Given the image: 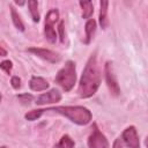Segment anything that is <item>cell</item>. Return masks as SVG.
<instances>
[{"mask_svg": "<svg viewBox=\"0 0 148 148\" xmlns=\"http://www.w3.org/2000/svg\"><path fill=\"white\" fill-rule=\"evenodd\" d=\"M51 112L61 114V116L66 117L67 119H69L72 123L80 125V126H84V125L89 124L92 119V114H91L90 110L84 106H81V105H75V106L64 105V106H52V108H46V109L31 110L28 113H25L24 118L27 120L34 121V120H37L38 118H40L44 113H51Z\"/></svg>", "mask_w": 148, "mask_h": 148, "instance_id": "6da1fadb", "label": "cell"}, {"mask_svg": "<svg viewBox=\"0 0 148 148\" xmlns=\"http://www.w3.org/2000/svg\"><path fill=\"white\" fill-rule=\"evenodd\" d=\"M101 81H102V72L98 65L97 53L94 52L89 57L83 68L82 75L80 77V82L77 87L79 96L81 98H89L92 95H95V92L99 88Z\"/></svg>", "mask_w": 148, "mask_h": 148, "instance_id": "7a4b0ae2", "label": "cell"}, {"mask_svg": "<svg viewBox=\"0 0 148 148\" xmlns=\"http://www.w3.org/2000/svg\"><path fill=\"white\" fill-rule=\"evenodd\" d=\"M56 83H58L65 91H69L73 89L76 83V66L72 60H67L65 65L58 71L56 79Z\"/></svg>", "mask_w": 148, "mask_h": 148, "instance_id": "3957f363", "label": "cell"}, {"mask_svg": "<svg viewBox=\"0 0 148 148\" xmlns=\"http://www.w3.org/2000/svg\"><path fill=\"white\" fill-rule=\"evenodd\" d=\"M59 20V12L57 8H52L47 12L45 16V25H44V36L46 40L51 44H54L57 40V34L54 30V24Z\"/></svg>", "mask_w": 148, "mask_h": 148, "instance_id": "277c9868", "label": "cell"}, {"mask_svg": "<svg viewBox=\"0 0 148 148\" xmlns=\"http://www.w3.org/2000/svg\"><path fill=\"white\" fill-rule=\"evenodd\" d=\"M88 147L89 148H110L106 136L99 131L96 124H94L91 127V132L88 138Z\"/></svg>", "mask_w": 148, "mask_h": 148, "instance_id": "5b68a950", "label": "cell"}, {"mask_svg": "<svg viewBox=\"0 0 148 148\" xmlns=\"http://www.w3.org/2000/svg\"><path fill=\"white\" fill-rule=\"evenodd\" d=\"M104 73H105V81H106V86L110 90V92L113 96H118L120 94V87L118 84L116 74L113 72V67H112V62L111 61H106L105 66H104Z\"/></svg>", "mask_w": 148, "mask_h": 148, "instance_id": "8992f818", "label": "cell"}, {"mask_svg": "<svg viewBox=\"0 0 148 148\" xmlns=\"http://www.w3.org/2000/svg\"><path fill=\"white\" fill-rule=\"evenodd\" d=\"M28 52L37 56L38 58L47 61V62H51V64H56V62H59L60 59H61V56L54 51H51L49 49H42V47H29L28 49Z\"/></svg>", "mask_w": 148, "mask_h": 148, "instance_id": "52a82bcc", "label": "cell"}, {"mask_svg": "<svg viewBox=\"0 0 148 148\" xmlns=\"http://www.w3.org/2000/svg\"><path fill=\"white\" fill-rule=\"evenodd\" d=\"M120 138L123 140V143L126 145L128 148H140V139L134 126L126 127Z\"/></svg>", "mask_w": 148, "mask_h": 148, "instance_id": "ba28073f", "label": "cell"}, {"mask_svg": "<svg viewBox=\"0 0 148 148\" xmlns=\"http://www.w3.org/2000/svg\"><path fill=\"white\" fill-rule=\"evenodd\" d=\"M60 101H61V92L58 89L53 88V89L37 96L35 103L37 105H45V104H54Z\"/></svg>", "mask_w": 148, "mask_h": 148, "instance_id": "9c48e42d", "label": "cell"}, {"mask_svg": "<svg viewBox=\"0 0 148 148\" xmlns=\"http://www.w3.org/2000/svg\"><path fill=\"white\" fill-rule=\"evenodd\" d=\"M29 87L32 91H44L49 88V82L42 76L34 75L29 81Z\"/></svg>", "mask_w": 148, "mask_h": 148, "instance_id": "30bf717a", "label": "cell"}, {"mask_svg": "<svg viewBox=\"0 0 148 148\" xmlns=\"http://www.w3.org/2000/svg\"><path fill=\"white\" fill-rule=\"evenodd\" d=\"M99 25L102 29H106L109 25V18H108V8H109V2L108 1H101L99 2Z\"/></svg>", "mask_w": 148, "mask_h": 148, "instance_id": "8fae6325", "label": "cell"}, {"mask_svg": "<svg viewBox=\"0 0 148 148\" xmlns=\"http://www.w3.org/2000/svg\"><path fill=\"white\" fill-rule=\"evenodd\" d=\"M84 31H86V44H89L96 32V21L94 18H89L84 25Z\"/></svg>", "mask_w": 148, "mask_h": 148, "instance_id": "7c38bea8", "label": "cell"}, {"mask_svg": "<svg viewBox=\"0 0 148 148\" xmlns=\"http://www.w3.org/2000/svg\"><path fill=\"white\" fill-rule=\"evenodd\" d=\"M80 7L82 8V17L89 20L94 13V5L91 1H80Z\"/></svg>", "mask_w": 148, "mask_h": 148, "instance_id": "4fadbf2b", "label": "cell"}, {"mask_svg": "<svg viewBox=\"0 0 148 148\" xmlns=\"http://www.w3.org/2000/svg\"><path fill=\"white\" fill-rule=\"evenodd\" d=\"M9 8H10L12 21H13L15 28H16L17 30H20V31H24V24H23V22H22V20H21V16L18 15V13L16 12V9H15L12 5L9 6Z\"/></svg>", "mask_w": 148, "mask_h": 148, "instance_id": "5bb4252c", "label": "cell"}, {"mask_svg": "<svg viewBox=\"0 0 148 148\" xmlns=\"http://www.w3.org/2000/svg\"><path fill=\"white\" fill-rule=\"evenodd\" d=\"M28 7H29V12H30L32 21L34 22H39L40 15H39V10H38V1L29 0L28 1Z\"/></svg>", "mask_w": 148, "mask_h": 148, "instance_id": "9a60e30c", "label": "cell"}, {"mask_svg": "<svg viewBox=\"0 0 148 148\" xmlns=\"http://www.w3.org/2000/svg\"><path fill=\"white\" fill-rule=\"evenodd\" d=\"M74 146H75L74 140L68 134H65L61 136V139L59 140L56 148H74Z\"/></svg>", "mask_w": 148, "mask_h": 148, "instance_id": "2e32d148", "label": "cell"}, {"mask_svg": "<svg viewBox=\"0 0 148 148\" xmlns=\"http://www.w3.org/2000/svg\"><path fill=\"white\" fill-rule=\"evenodd\" d=\"M0 68L6 73V74H10L12 69H13V62L10 60H3L0 62Z\"/></svg>", "mask_w": 148, "mask_h": 148, "instance_id": "e0dca14e", "label": "cell"}, {"mask_svg": "<svg viewBox=\"0 0 148 148\" xmlns=\"http://www.w3.org/2000/svg\"><path fill=\"white\" fill-rule=\"evenodd\" d=\"M17 98L22 102V104H29L32 99H34V96L31 95V94H20V95H17Z\"/></svg>", "mask_w": 148, "mask_h": 148, "instance_id": "ac0fdd59", "label": "cell"}, {"mask_svg": "<svg viewBox=\"0 0 148 148\" xmlns=\"http://www.w3.org/2000/svg\"><path fill=\"white\" fill-rule=\"evenodd\" d=\"M58 31H59V37H60V42L65 43V23L64 21H60L58 24Z\"/></svg>", "mask_w": 148, "mask_h": 148, "instance_id": "d6986e66", "label": "cell"}, {"mask_svg": "<svg viewBox=\"0 0 148 148\" xmlns=\"http://www.w3.org/2000/svg\"><path fill=\"white\" fill-rule=\"evenodd\" d=\"M10 84H12V87L15 89V90H17V89H20L21 88V79L18 77V76H12V79H10Z\"/></svg>", "mask_w": 148, "mask_h": 148, "instance_id": "ffe728a7", "label": "cell"}, {"mask_svg": "<svg viewBox=\"0 0 148 148\" xmlns=\"http://www.w3.org/2000/svg\"><path fill=\"white\" fill-rule=\"evenodd\" d=\"M123 146H124L123 140H121V138L119 136V138H117V139L114 140V142H113V145H112V148H123Z\"/></svg>", "mask_w": 148, "mask_h": 148, "instance_id": "44dd1931", "label": "cell"}, {"mask_svg": "<svg viewBox=\"0 0 148 148\" xmlns=\"http://www.w3.org/2000/svg\"><path fill=\"white\" fill-rule=\"evenodd\" d=\"M7 56V51L0 45V57H6Z\"/></svg>", "mask_w": 148, "mask_h": 148, "instance_id": "7402d4cb", "label": "cell"}, {"mask_svg": "<svg viewBox=\"0 0 148 148\" xmlns=\"http://www.w3.org/2000/svg\"><path fill=\"white\" fill-rule=\"evenodd\" d=\"M15 3L16 5H20V6H23L24 5V2H18V1H15Z\"/></svg>", "mask_w": 148, "mask_h": 148, "instance_id": "603a6c76", "label": "cell"}, {"mask_svg": "<svg viewBox=\"0 0 148 148\" xmlns=\"http://www.w3.org/2000/svg\"><path fill=\"white\" fill-rule=\"evenodd\" d=\"M1 99H2V95L0 94V103H1Z\"/></svg>", "mask_w": 148, "mask_h": 148, "instance_id": "cb8c5ba5", "label": "cell"}, {"mask_svg": "<svg viewBox=\"0 0 148 148\" xmlns=\"http://www.w3.org/2000/svg\"><path fill=\"white\" fill-rule=\"evenodd\" d=\"M0 148H8V147H6V146H2V147H0Z\"/></svg>", "mask_w": 148, "mask_h": 148, "instance_id": "d4e9b609", "label": "cell"}]
</instances>
